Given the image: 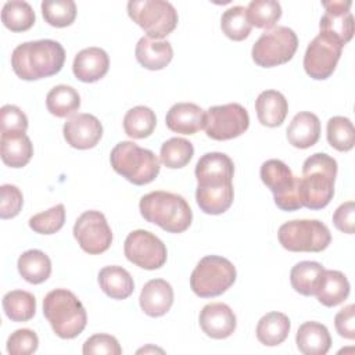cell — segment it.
<instances>
[{
    "instance_id": "obj_1",
    "label": "cell",
    "mask_w": 355,
    "mask_h": 355,
    "mask_svg": "<svg viewBox=\"0 0 355 355\" xmlns=\"http://www.w3.org/2000/svg\"><path fill=\"white\" fill-rule=\"evenodd\" d=\"M65 61L64 47L51 39L18 44L11 54V67L24 80H37L58 73Z\"/></svg>"
},
{
    "instance_id": "obj_2",
    "label": "cell",
    "mask_w": 355,
    "mask_h": 355,
    "mask_svg": "<svg viewBox=\"0 0 355 355\" xmlns=\"http://www.w3.org/2000/svg\"><path fill=\"white\" fill-rule=\"evenodd\" d=\"M337 161L326 153H315L302 165L300 200L309 209L324 208L334 196Z\"/></svg>"
},
{
    "instance_id": "obj_3",
    "label": "cell",
    "mask_w": 355,
    "mask_h": 355,
    "mask_svg": "<svg viewBox=\"0 0 355 355\" xmlns=\"http://www.w3.org/2000/svg\"><path fill=\"white\" fill-rule=\"evenodd\" d=\"M141 216L168 233H183L193 220L189 202L179 194L171 191H151L140 198Z\"/></svg>"
},
{
    "instance_id": "obj_4",
    "label": "cell",
    "mask_w": 355,
    "mask_h": 355,
    "mask_svg": "<svg viewBox=\"0 0 355 355\" xmlns=\"http://www.w3.org/2000/svg\"><path fill=\"white\" fill-rule=\"evenodd\" d=\"M43 315L53 331L65 340L78 337L86 327V309L78 297L67 288H55L43 300Z\"/></svg>"
},
{
    "instance_id": "obj_5",
    "label": "cell",
    "mask_w": 355,
    "mask_h": 355,
    "mask_svg": "<svg viewBox=\"0 0 355 355\" xmlns=\"http://www.w3.org/2000/svg\"><path fill=\"white\" fill-rule=\"evenodd\" d=\"M112 169L136 186L151 183L159 173L158 157L133 141H119L110 154Z\"/></svg>"
},
{
    "instance_id": "obj_6",
    "label": "cell",
    "mask_w": 355,
    "mask_h": 355,
    "mask_svg": "<svg viewBox=\"0 0 355 355\" xmlns=\"http://www.w3.org/2000/svg\"><path fill=\"white\" fill-rule=\"evenodd\" d=\"M236 276V268L227 258L207 255L191 272L190 287L201 298L218 297L233 286Z\"/></svg>"
},
{
    "instance_id": "obj_7",
    "label": "cell",
    "mask_w": 355,
    "mask_h": 355,
    "mask_svg": "<svg viewBox=\"0 0 355 355\" xmlns=\"http://www.w3.org/2000/svg\"><path fill=\"white\" fill-rule=\"evenodd\" d=\"M128 14L150 39H162L172 33L179 17L172 3L165 0H130Z\"/></svg>"
},
{
    "instance_id": "obj_8",
    "label": "cell",
    "mask_w": 355,
    "mask_h": 355,
    "mask_svg": "<svg viewBox=\"0 0 355 355\" xmlns=\"http://www.w3.org/2000/svg\"><path fill=\"white\" fill-rule=\"evenodd\" d=\"M283 248L291 252H320L331 241L329 227L318 219H295L283 223L277 232Z\"/></svg>"
},
{
    "instance_id": "obj_9",
    "label": "cell",
    "mask_w": 355,
    "mask_h": 355,
    "mask_svg": "<svg viewBox=\"0 0 355 355\" xmlns=\"http://www.w3.org/2000/svg\"><path fill=\"white\" fill-rule=\"evenodd\" d=\"M259 176L263 184L273 193V200L282 211L302 208L300 200V178L280 159H268L261 165Z\"/></svg>"
},
{
    "instance_id": "obj_10",
    "label": "cell",
    "mask_w": 355,
    "mask_h": 355,
    "mask_svg": "<svg viewBox=\"0 0 355 355\" xmlns=\"http://www.w3.org/2000/svg\"><path fill=\"white\" fill-rule=\"evenodd\" d=\"M298 47L295 32L287 26L265 31L252 46V60L257 65L272 68L288 62Z\"/></svg>"
},
{
    "instance_id": "obj_11",
    "label": "cell",
    "mask_w": 355,
    "mask_h": 355,
    "mask_svg": "<svg viewBox=\"0 0 355 355\" xmlns=\"http://www.w3.org/2000/svg\"><path fill=\"white\" fill-rule=\"evenodd\" d=\"M250 126V115L239 103L209 107L205 112V133L214 140H230L243 135Z\"/></svg>"
},
{
    "instance_id": "obj_12",
    "label": "cell",
    "mask_w": 355,
    "mask_h": 355,
    "mask_svg": "<svg viewBox=\"0 0 355 355\" xmlns=\"http://www.w3.org/2000/svg\"><path fill=\"white\" fill-rule=\"evenodd\" d=\"M125 257L139 268L154 270L166 262L165 244L148 230H133L128 234L123 244Z\"/></svg>"
},
{
    "instance_id": "obj_13",
    "label": "cell",
    "mask_w": 355,
    "mask_h": 355,
    "mask_svg": "<svg viewBox=\"0 0 355 355\" xmlns=\"http://www.w3.org/2000/svg\"><path fill=\"white\" fill-rule=\"evenodd\" d=\"M73 236L79 247L90 254L105 252L112 243L111 227L100 211H85L73 225Z\"/></svg>"
},
{
    "instance_id": "obj_14",
    "label": "cell",
    "mask_w": 355,
    "mask_h": 355,
    "mask_svg": "<svg viewBox=\"0 0 355 355\" xmlns=\"http://www.w3.org/2000/svg\"><path fill=\"white\" fill-rule=\"evenodd\" d=\"M341 53L343 46L337 40L319 33L306 47L304 69L312 79H327L334 72Z\"/></svg>"
},
{
    "instance_id": "obj_15",
    "label": "cell",
    "mask_w": 355,
    "mask_h": 355,
    "mask_svg": "<svg viewBox=\"0 0 355 355\" xmlns=\"http://www.w3.org/2000/svg\"><path fill=\"white\" fill-rule=\"evenodd\" d=\"M326 12L320 18V33L337 40L343 47L354 35V15L349 11L351 0H330L322 1Z\"/></svg>"
},
{
    "instance_id": "obj_16",
    "label": "cell",
    "mask_w": 355,
    "mask_h": 355,
    "mask_svg": "<svg viewBox=\"0 0 355 355\" xmlns=\"http://www.w3.org/2000/svg\"><path fill=\"white\" fill-rule=\"evenodd\" d=\"M67 143L78 150L93 148L103 136L101 122L92 114H76L62 128Z\"/></svg>"
},
{
    "instance_id": "obj_17",
    "label": "cell",
    "mask_w": 355,
    "mask_h": 355,
    "mask_svg": "<svg viewBox=\"0 0 355 355\" xmlns=\"http://www.w3.org/2000/svg\"><path fill=\"white\" fill-rule=\"evenodd\" d=\"M197 186H225L232 184L234 164L225 153H207L196 165Z\"/></svg>"
},
{
    "instance_id": "obj_18",
    "label": "cell",
    "mask_w": 355,
    "mask_h": 355,
    "mask_svg": "<svg viewBox=\"0 0 355 355\" xmlns=\"http://www.w3.org/2000/svg\"><path fill=\"white\" fill-rule=\"evenodd\" d=\"M201 330L211 338L222 340L232 336L237 320L232 308L223 302L207 304L198 316Z\"/></svg>"
},
{
    "instance_id": "obj_19",
    "label": "cell",
    "mask_w": 355,
    "mask_h": 355,
    "mask_svg": "<svg viewBox=\"0 0 355 355\" xmlns=\"http://www.w3.org/2000/svg\"><path fill=\"white\" fill-rule=\"evenodd\" d=\"M139 304L141 311L151 316H164L173 304V288L164 279L148 280L140 293Z\"/></svg>"
},
{
    "instance_id": "obj_20",
    "label": "cell",
    "mask_w": 355,
    "mask_h": 355,
    "mask_svg": "<svg viewBox=\"0 0 355 355\" xmlns=\"http://www.w3.org/2000/svg\"><path fill=\"white\" fill-rule=\"evenodd\" d=\"M110 68L108 54L100 47H87L80 50L72 64L73 75L85 83H93L105 76Z\"/></svg>"
},
{
    "instance_id": "obj_21",
    "label": "cell",
    "mask_w": 355,
    "mask_h": 355,
    "mask_svg": "<svg viewBox=\"0 0 355 355\" xmlns=\"http://www.w3.org/2000/svg\"><path fill=\"white\" fill-rule=\"evenodd\" d=\"M165 122L175 133L194 135L204 128L205 112L194 103H176L166 112Z\"/></svg>"
},
{
    "instance_id": "obj_22",
    "label": "cell",
    "mask_w": 355,
    "mask_h": 355,
    "mask_svg": "<svg viewBox=\"0 0 355 355\" xmlns=\"http://www.w3.org/2000/svg\"><path fill=\"white\" fill-rule=\"evenodd\" d=\"M135 54L141 67L150 71H159L172 61L173 49L168 40H155L143 36L136 44Z\"/></svg>"
},
{
    "instance_id": "obj_23",
    "label": "cell",
    "mask_w": 355,
    "mask_h": 355,
    "mask_svg": "<svg viewBox=\"0 0 355 355\" xmlns=\"http://www.w3.org/2000/svg\"><path fill=\"white\" fill-rule=\"evenodd\" d=\"M320 137V121L313 112L302 111L294 115L287 128V140L293 147L309 148Z\"/></svg>"
},
{
    "instance_id": "obj_24",
    "label": "cell",
    "mask_w": 355,
    "mask_h": 355,
    "mask_svg": "<svg viewBox=\"0 0 355 355\" xmlns=\"http://www.w3.org/2000/svg\"><path fill=\"white\" fill-rule=\"evenodd\" d=\"M295 344L304 355H324L330 349L331 337L324 324L311 320L298 327Z\"/></svg>"
},
{
    "instance_id": "obj_25",
    "label": "cell",
    "mask_w": 355,
    "mask_h": 355,
    "mask_svg": "<svg viewBox=\"0 0 355 355\" xmlns=\"http://www.w3.org/2000/svg\"><path fill=\"white\" fill-rule=\"evenodd\" d=\"M1 159L7 166L22 168L33 155V144L22 132L1 133L0 139Z\"/></svg>"
},
{
    "instance_id": "obj_26",
    "label": "cell",
    "mask_w": 355,
    "mask_h": 355,
    "mask_svg": "<svg viewBox=\"0 0 355 355\" xmlns=\"http://www.w3.org/2000/svg\"><path fill=\"white\" fill-rule=\"evenodd\" d=\"M255 111L263 126L276 128L284 122L288 112V103L280 92L263 90L255 100Z\"/></svg>"
},
{
    "instance_id": "obj_27",
    "label": "cell",
    "mask_w": 355,
    "mask_h": 355,
    "mask_svg": "<svg viewBox=\"0 0 355 355\" xmlns=\"http://www.w3.org/2000/svg\"><path fill=\"white\" fill-rule=\"evenodd\" d=\"M348 294L349 282L347 276L340 270L324 269L315 294L318 297V301L322 305L331 308L344 302Z\"/></svg>"
},
{
    "instance_id": "obj_28",
    "label": "cell",
    "mask_w": 355,
    "mask_h": 355,
    "mask_svg": "<svg viewBox=\"0 0 355 355\" xmlns=\"http://www.w3.org/2000/svg\"><path fill=\"white\" fill-rule=\"evenodd\" d=\"M100 288L112 300H125L132 295L135 290V282L130 273L116 265L104 266L98 272Z\"/></svg>"
},
{
    "instance_id": "obj_29",
    "label": "cell",
    "mask_w": 355,
    "mask_h": 355,
    "mask_svg": "<svg viewBox=\"0 0 355 355\" xmlns=\"http://www.w3.org/2000/svg\"><path fill=\"white\" fill-rule=\"evenodd\" d=\"M233 183L225 186H197L196 200L200 209L209 215H220L233 204Z\"/></svg>"
},
{
    "instance_id": "obj_30",
    "label": "cell",
    "mask_w": 355,
    "mask_h": 355,
    "mask_svg": "<svg viewBox=\"0 0 355 355\" xmlns=\"http://www.w3.org/2000/svg\"><path fill=\"white\" fill-rule=\"evenodd\" d=\"M290 319L282 312H269L263 315L257 324V338L266 347L282 344L290 333Z\"/></svg>"
},
{
    "instance_id": "obj_31",
    "label": "cell",
    "mask_w": 355,
    "mask_h": 355,
    "mask_svg": "<svg viewBox=\"0 0 355 355\" xmlns=\"http://www.w3.org/2000/svg\"><path fill=\"white\" fill-rule=\"evenodd\" d=\"M17 266L22 279L32 284H40L51 275V261L40 250L25 251L19 255Z\"/></svg>"
},
{
    "instance_id": "obj_32",
    "label": "cell",
    "mask_w": 355,
    "mask_h": 355,
    "mask_svg": "<svg viewBox=\"0 0 355 355\" xmlns=\"http://www.w3.org/2000/svg\"><path fill=\"white\" fill-rule=\"evenodd\" d=\"M324 266L315 261H301L295 263L290 272V283L293 288L306 297L315 295Z\"/></svg>"
},
{
    "instance_id": "obj_33",
    "label": "cell",
    "mask_w": 355,
    "mask_h": 355,
    "mask_svg": "<svg viewBox=\"0 0 355 355\" xmlns=\"http://www.w3.org/2000/svg\"><path fill=\"white\" fill-rule=\"evenodd\" d=\"M46 107L51 115L65 118L79 110L80 96L72 86L57 85L47 93Z\"/></svg>"
},
{
    "instance_id": "obj_34",
    "label": "cell",
    "mask_w": 355,
    "mask_h": 355,
    "mask_svg": "<svg viewBox=\"0 0 355 355\" xmlns=\"http://www.w3.org/2000/svg\"><path fill=\"white\" fill-rule=\"evenodd\" d=\"M3 309L12 322H28L35 316L36 300L29 291L12 290L4 294Z\"/></svg>"
},
{
    "instance_id": "obj_35",
    "label": "cell",
    "mask_w": 355,
    "mask_h": 355,
    "mask_svg": "<svg viewBox=\"0 0 355 355\" xmlns=\"http://www.w3.org/2000/svg\"><path fill=\"white\" fill-rule=\"evenodd\" d=\"M157 125L155 112L146 105L130 108L123 116L125 133L132 139L148 137Z\"/></svg>"
},
{
    "instance_id": "obj_36",
    "label": "cell",
    "mask_w": 355,
    "mask_h": 355,
    "mask_svg": "<svg viewBox=\"0 0 355 355\" xmlns=\"http://www.w3.org/2000/svg\"><path fill=\"white\" fill-rule=\"evenodd\" d=\"M35 11L29 3L22 0H11L4 3L1 10V21L11 32H25L35 24Z\"/></svg>"
},
{
    "instance_id": "obj_37",
    "label": "cell",
    "mask_w": 355,
    "mask_h": 355,
    "mask_svg": "<svg viewBox=\"0 0 355 355\" xmlns=\"http://www.w3.org/2000/svg\"><path fill=\"white\" fill-rule=\"evenodd\" d=\"M194 155L193 144L183 137H172L162 143L159 151L161 162L169 169L186 166Z\"/></svg>"
},
{
    "instance_id": "obj_38",
    "label": "cell",
    "mask_w": 355,
    "mask_h": 355,
    "mask_svg": "<svg viewBox=\"0 0 355 355\" xmlns=\"http://www.w3.org/2000/svg\"><path fill=\"white\" fill-rule=\"evenodd\" d=\"M247 19L251 26L269 29L282 17V6L276 0H252L245 7Z\"/></svg>"
},
{
    "instance_id": "obj_39",
    "label": "cell",
    "mask_w": 355,
    "mask_h": 355,
    "mask_svg": "<svg viewBox=\"0 0 355 355\" xmlns=\"http://www.w3.org/2000/svg\"><path fill=\"white\" fill-rule=\"evenodd\" d=\"M326 135L329 144L338 151H349L355 144V129L351 119L333 116L327 121Z\"/></svg>"
},
{
    "instance_id": "obj_40",
    "label": "cell",
    "mask_w": 355,
    "mask_h": 355,
    "mask_svg": "<svg viewBox=\"0 0 355 355\" xmlns=\"http://www.w3.org/2000/svg\"><path fill=\"white\" fill-rule=\"evenodd\" d=\"M40 7L44 21L55 28L69 26L76 18V4L72 0H43Z\"/></svg>"
},
{
    "instance_id": "obj_41",
    "label": "cell",
    "mask_w": 355,
    "mask_h": 355,
    "mask_svg": "<svg viewBox=\"0 0 355 355\" xmlns=\"http://www.w3.org/2000/svg\"><path fill=\"white\" fill-rule=\"evenodd\" d=\"M222 32L232 40L240 42L248 37L252 26L250 25L245 14V7L233 6L227 8L220 18Z\"/></svg>"
},
{
    "instance_id": "obj_42",
    "label": "cell",
    "mask_w": 355,
    "mask_h": 355,
    "mask_svg": "<svg viewBox=\"0 0 355 355\" xmlns=\"http://www.w3.org/2000/svg\"><path fill=\"white\" fill-rule=\"evenodd\" d=\"M65 223V207L57 204L50 209L36 214L29 218V227L40 234H53Z\"/></svg>"
},
{
    "instance_id": "obj_43",
    "label": "cell",
    "mask_w": 355,
    "mask_h": 355,
    "mask_svg": "<svg viewBox=\"0 0 355 355\" xmlns=\"http://www.w3.org/2000/svg\"><path fill=\"white\" fill-rule=\"evenodd\" d=\"M39 347V337L31 329H18L7 340V352L11 355H31Z\"/></svg>"
},
{
    "instance_id": "obj_44",
    "label": "cell",
    "mask_w": 355,
    "mask_h": 355,
    "mask_svg": "<svg viewBox=\"0 0 355 355\" xmlns=\"http://www.w3.org/2000/svg\"><path fill=\"white\" fill-rule=\"evenodd\" d=\"M85 355H94V354H107V355H121L122 348L118 340L111 334L98 333L89 337L82 348Z\"/></svg>"
},
{
    "instance_id": "obj_45",
    "label": "cell",
    "mask_w": 355,
    "mask_h": 355,
    "mask_svg": "<svg viewBox=\"0 0 355 355\" xmlns=\"http://www.w3.org/2000/svg\"><path fill=\"white\" fill-rule=\"evenodd\" d=\"M0 218L11 219L17 216L24 204V196L21 190L14 184H3L0 187Z\"/></svg>"
},
{
    "instance_id": "obj_46",
    "label": "cell",
    "mask_w": 355,
    "mask_h": 355,
    "mask_svg": "<svg viewBox=\"0 0 355 355\" xmlns=\"http://www.w3.org/2000/svg\"><path fill=\"white\" fill-rule=\"evenodd\" d=\"M0 129L1 133H8V132H22L25 133L28 129V118L18 108L17 105L6 104L0 110Z\"/></svg>"
},
{
    "instance_id": "obj_47",
    "label": "cell",
    "mask_w": 355,
    "mask_h": 355,
    "mask_svg": "<svg viewBox=\"0 0 355 355\" xmlns=\"http://www.w3.org/2000/svg\"><path fill=\"white\" fill-rule=\"evenodd\" d=\"M334 326L337 333L347 338L354 340L355 338V306L354 304H349L340 309L334 316Z\"/></svg>"
},
{
    "instance_id": "obj_48",
    "label": "cell",
    "mask_w": 355,
    "mask_h": 355,
    "mask_svg": "<svg viewBox=\"0 0 355 355\" xmlns=\"http://www.w3.org/2000/svg\"><path fill=\"white\" fill-rule=\"evenodd\" d=\"M334 226L347 234H352L355 230V204L354 201H347L341 204L333 214Z\"/></svg>"
},
{
    "instance_id": "obj_49",
    "label": "cell",
    "mask_w": 355,
    "mask_h": 355,
    "mask_svg": "<svg viewBox=\"0 0 355 355\" xmlns=\"http://www.w3.org/2000/svg\"><path fill=\"white\" fill-rule=\"evenodd\" d=\"M148 351H154V352H157V351H159V352H164L161 348H154V347H151V345H148L147 348H141V349H139L137 351V354H140V352H148Z\"/></svg>"
}]
</instances>
